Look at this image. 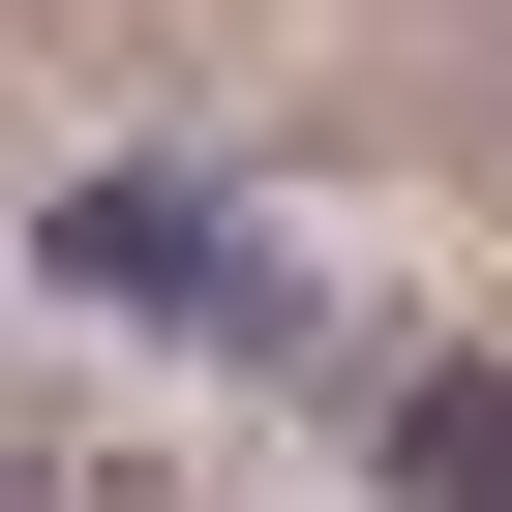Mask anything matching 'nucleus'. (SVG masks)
Returning <instances> with one entry per match:
<instances>
[{
  "instance_id": "nucleus-1",
  "label": "nucleus",
  "mask_w": 512,
  "mask_h": 512,
  "mask_svg": "<svg viewBox=\"0 0 512 512\" xmlns=\"http://www.w3.org/2000/svg\"><path fill=\"white\" fill-rule=\"evenodd\" d=\"M61 272H121V302H241V241H211L181 181H91V211H61Z\"/></svg>"
},
{
  "instance_id": "nucleus-2",
  "label": "nucleus",
  "mask_w": 512,
  "mask_h": 512,
  "mask_svg": "<svg viewBox=\"0 0 512 512\" xmlns=\"http://www.w3.org/2000/svg\"><path fill=\"white\" fill-rule=\"evenodd\" d=\"M392 452H422V512H512V392H422Z\"/></svg>"
}]
</instances>
